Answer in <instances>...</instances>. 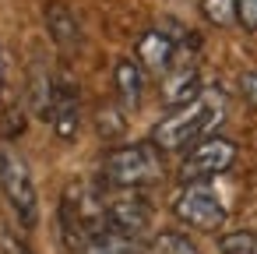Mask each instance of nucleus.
<instances>
[{"label":"nucleus","mask_w":257,"mask_h":254,"mask_svg":"<svg viewBox=\"0 0 257 254\" xmlns=\"http://www.w3.org/2000/svg\"><path fill=\"white\" fill-rule=\"evenodd\" d=\"M225 117V96L218 89H204L197 92L190 103L173 106L169 117H162L152 131V145L159 152H180L187 145L204 141Z\"/></svg>","instance_id":"f257e3e1"},{"label":"nucleus","mask_w":257,"mask_h":254,"mask_svg":"<svg viewBox=\"0 0 257 254\" xmlns=\"http://www.w3.org/2000/svg\"><path fill=\"white\" fill-rule=\"evenodd\" d=\"M162 177V159L155 145H123L106 152L102 184L109 191H141Z\"/></svg>","instance_id":"f03ea898"},{"label":"nucleus","mask_w":257,"mask_h":254,"mask_svg":"<svg viewBox=\"0 0 257 254\" xmlns=\"http://www.w3.org/2000/svg\"><path fill=\"white\" fill-rule=\"evenodd\" d=\"M0 194H4V201L11 205L15 219L25 229H36V222H39V191L32 184L29 162L11 148L0 152Z\"/></svg>","instance_id":"7ed1b4c3"},{"label":"nucleus","mask_w":257,"mask_h":254,"mask_svg":"<svg viewBox=\"0 0 257 254\" xmlns=\"http://www.w3.org/2000/svg\"><path fill=\"white\" fill-rule=\"evenodd\" d=\"M232 162H236V145L232 141H225V138H204V141H197L187 152V159L180 166V180L183 184H201V180H211V177L232 170Z\"/></svg>","instance_id":"20e7f679"},{"label":"nucleus","mask_w":257,"mask_h":254,"mask_svg":"<svg viewBox=\"0 0 257 254\" xmlns=\"http://www.w3.org/2000/svg\"><path fill=\"white\" fill-rule=\"evenodd\" d=\"M173 215H176L183 226L201 229V233H215V229H222V222H225L222 201H218L208 187H201V184H187V187L180 191V198L173 201Z\"/></svg>","instance_id":"39448f33"},{"label":"nucleus","mask_w":257,"mask_h":254,"mask_svg":"<svg viewBox=\"0 0 257 254\" xmlns=\"http://www.w3.org/2000/svg\"><path fill=\"white\" fill-rule=\"evenodd\" d=\"M106 219H109L113 233L138 240L152 226V205L138 191H113V194H106Z\"/></svg>","instance_id":"423d86ee"},{"label":"nucleus","mask_w":257,"mask_h":254,"mask_svg":"<svg viewBox=\"0 0 257 254\" xmlns=\"http://www.w3.org/2000/svg\"><path fill=\"white\" fill-rule=\"evenodd\" d=\"M176 60V43L166 32H145L138 39V64L152 74H166Z\"/></svg>","instance_id":"0eeeda50"},{"label":"nucleus","mask_w":257,"mask_h":254,"mask_svg":"<svg viewBox=\"0 0 257 254\" xmlns=\"http://www.w3.org/2000/svg\"><path fill=\"white\" fill-rule=\"evenodd\" d=\"M50 124L67 141L78 134V92L67 81H53V103H50Z\"/></svg>","instance_id":"6e6552de"},{"label":"nucleus","mask_w":257,"mask_h":254,"mask_svg":"<svg viewBox=\"0 0 257 254\" xmlns=\"http://www.w3.org/2000/svg\"><path fill=\"white\" fill-rule=\"evenodd\" d=\"M46 29H50V39L64 50V53H74L81 46V25L74 18L71 8L64 4H50L46 8Z\"/></svg>","instance_id":"1a4fd4ad"},{"label":"nucleus","mask_w":257,"mask_h":254,"mask_svg":"<svg viewBox=\"0 0 257 254\" xmlns=\"http://www.w3.org/2000/svg\"><path fill=\"white\" fill-rule=\"evenodd\" d=\"M197 96V71L190 67V64H176L173 60V67L166 71V78H162V99L169 103V106H183V103H190Z\"/></svg>","instance_id":"9d476101"},{"label":"nucleus","mask_w":257,"mask_h":254,"mask_svg":"<svg viewBox=\"0 0 257 254\" xmlns=\"http://www.w3.org/2000/svg\"><path fill=\"white\" fill-rule=\"evenodd\" d=\"M113 81H116V96L127 106L141 103V96H145V67L138 60H120L116 71H113Z\"/></svg>","instance_id":"9b49d317"},{"label":"nucleus","mask_w":257,"mask_h":254,"mask_svg":"<svg viewBox=\"0 0 257 254\" xmlns=\"http://www.w3.org/2000/svg\"><path fill=\"white\" fill-rule=\"evenodd\" d=\"M78 254H141V240L106 229V233L92 236V240H88V243H85Z\"/></svg>","instance_id":"f8f14e48"},{"label":"nucleus","mask_w":257,"mask_h":254,"mask_svg":"<svg viewBox=\"0 0 257 254\" xmlns=\"http://www.w3.org/2000/svg\"><path fill=\"white\" fill-rule=\"evenodd\" d=\"M218 254H257V233L236 229V233L218 236Z\"/></svg>","instance_id":"ddd939ff"},{"label":"nucleus","mask_w":257,"mask_h":254,"mask_svg":"<svg viewBox=\"0 0 257 254\" xmlns=\"http://www.w3.org/2000/svg\"><path fill=\"white\" fill-rule=\"evenodd\" d=\"M148 254H197V247L183 233H159L148 247Z\"/></svg>","instance_id":"4468645a"},{"label":"nucleus","mask_w":257,"mask_h":254,"mask_svg":"<svg viewBox=\"0 0 257 254\" xmlns=\"http://www.w3.org/2000/svg\"><path fill=\"white\" fill-rule=\"evenodd\" d=\"M201 15L211 25H232L236 22V0H201Z\"/></svg>","instance_id":"2eb2a0df"},{"label":"nucleus","mask_w":257,"mask_h":254,"mask_svg":"<svg viewBox=\"0 0 257 254\" xmlns=\"http://www.w3.org/2000/svg\"><path fill=\"white\" fill-rule=\"evenodd\" d=\"M236 22L246 32H257V0H236Z\"/></svg>","instance_id":"dca6fc26"},{"label":"nucleus","mask_w":257,"mask_h":254,"mask_svg":"<svg viewBox=\"0 0 257 254\" xmlns=\"http://www.w3.org/2000/svg\"><path fill=\"white\" fill-rule=\"evenodd\" d=\"M123 131V120H120V113H113V110H102L99 113V134H106V138H116Z\"/></svg>","instance_id":"f3484780"},{"label":"nucleus","mask_w":257,"mask_h":254,"mask_svg":"<svg viewBox=\"0 0 257 254\" xmlns=\"http://www.w3.org/2000/svg\"><path fill=\"white\" fill-rule=\"evenodd\" d=\"M239 92H243V99H246L250 106H257V71H243V78H239Z\"/></svg>","instance_id":"a211bd4d"},{"label":"nucleus","mask_w":257,"mask_h":254,"mask_svg":"<svg viewBox=\"0 0 257 254\" xmlns=\"http://www.w3.org/2000/svg\"><path fill=\"white\" fill-rule=\"evenodd\" d=\"M0 254H32V250L22 240H15V233L4 229V233H0Z\"/></svg>","instance_id":"6ab92c4d"},{"label":"nucleus","mask_w":257,"mask_h":254,"mask_svg":"<svg viewBox=\"0 0 257 254\" xmlns=\"http://www.w3.org/2000/svg\"><path fill=\"white\" fill-rule=\"evenodd\" d=\"M0 92H4V50H0Z\"/></svg>","instance_id":"aec40b11"}]
</instances>
